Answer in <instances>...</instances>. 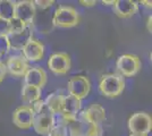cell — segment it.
<instances>
[{
	"instance_id": "20",
	"label": "cell",
	"mask_w": 152,
	"mask_h": 136,
	"mask_svg": "<svg viewBox=\"0 0 152 136\" xmlns=\"http://www.w3.org/2000/svg\"><path fill=\"white\" fill-rule=\"evenodd\" d=\"M78 117L82 119L83 123H84V135L83 136H102L103 135V129H102L101 125H96V124L90 123L89 120H86L81 113H78Z\"/></svg>"
},
{
	"instance_id": "19",
	"label": "cell",
	"mask_w": 152,
	"mask_h": 136,
	"mask_svg": "<svg viewBox=\"0 0 152 136\" xmlns=\"http://www.w3.org/2000/svg\"><path fill=\"white\" fill-rule=\"evenodd\" d=\"M14 13H15V1L0 0V18L10 20L14 18Z\"/></svg>"
},
{
	"instance_id": "10",
	"label": "cell",
	"mask_w": 152,
	"mask_h": 136,
	"mask_svg": "<svg viewBox=\"0 0 152 136\" xmlns=\"http://www.w3.org/2000/svg\"><path fill=\"white\" fill-rule=\"evenodd\" d=\"M22 51V56L25 58V60L28 63H34V61H39L43 58L45 56V47L41 42H39L37 40L32 39L26 43Z\"/></svg>"
},
{
	"instance_id": "1",
	"label": "cell",
	"mask_w": 152,
	"mask_h": 136,
	"mask_svg": "<svg viewBox=\"0 0 152 136\" xmlns=\"http://www.w3.org/2000/svg\"><path fill=\"white\" fill-rule=\"evenodd\" d=\"M34 112L33 117V129L39 135H48V133L55 125V115L45 105L43 100H40L32 105Z\"/></svg>"
},
{
	"instance_id": "8",
	"label": "cell",
	"mask_w": 152,
	"mask_h": 136,
	"mask_svg": "<svg viewBox=\"0 0 152 136\" xmlns=\"http://www.w3.org/2000/svg\"><path fill=\"white\" fill-rule=\"evenodd\" d=\"M70 57L66 52H56L48 59V67L56 75H65L70 69Z\"/></svg>"
},
{
	"instance_id": "15",
	"label": "cell",
	"mask_w": 152,
	"mask_h": 136,
	"mask_svg": "<svg viewBox=\"0 0 152 136\" xmlns=\"http://www.w3.org/2000/svg\"><path fill=\"white\" fill-rule=\"evenodd\" d=\"M86 120H89L90 123L96 124V125H101L106 120V110L99 103H93L90 107H88L85 110L80 112Z\"/></svg>"
},
{
	"instance_id": "4",
	"label": "cell",
	"mask_w": 152,
	"mask_h": 136,
	"mask_svg": "<svg viewBox=\"0 0 152 136\" xmlns=\"http://www.w3.org/2000/svg\"><path fill=\"white\" fill-rule=\"evenodd\" d=\"M128 129L131 134L148 135L152 129V118L149 113L139 111L128 118Z\"/></svg>"
},
{
	"instance_id": "26",
	"label": "cell",
	"mask_w": 152,
	"mask_h": 136,
	"mask_svg": "<svg viewBox=\"0 0 152 136\" xmlns=\"http://www.w3.org/2000/svg\"><path fill=\"white\" fill-rule=\"evenodd\" d=\"M6 74H7V71H6V66L5 64H2L1 61H0V83L5 79L6 77Z\"/></svg>"
},
{
	"instance_id": "29",
	"label": "cell",
	"mask_w": 152,
	"mask_h": 136,
	"mask_svg": "<svg viewBox=\"0 0 152 136\" xmlns=\"http://www.w3.org/2000/svg\"><path fill=\"white\" fill-rule=\"evenodd\" d=\"M139 4H141V5H143V6L148 7V8H151V6H152L151 1H145V0H141V1H139Z\"/></svg>"
},
{
	"instance_id": "24",
	"label": "cell",
	"mask_w": 152,
	"mask_h": 136,
	"mask_svg": "<svg viewBox=\"0 0 152 136\" xmlns=\"http://www.w3.org/2000/svg\"><path fill=\"white\" fill-rule=\"evenodd\" d=\"M35 7H39L41 10H45V9H49L51 6H53L55 1L53 0H38V1H34Z\"/></svg>"
},
{
	"instance_id": "13",
	"label": "cell",
	"mask_w": 152,
	"mask_h": 136,
	"mask_svg": "<svg viewBox=\"0 0 152 136\" xmlns=\"http://www.w3.org/2000/svg\"><path fill=\"white\" fill-rule=\"evenodd\" d=\"M81 100L76 99L73 95H65L64 97V103H63V109L60 115L63 117H65L66 119H75L77 118L78 113L81 112Z\"/></svg>"
},
{
	"instance_id": "14",
	"label": "cell",
	"mask_w": 152,
	"mask_h": 136,
	"mask_svg": "<svg viewBox=\"0 0 152 136\" xmlns=\"http://www.w3.org/2000/svg\"><path fill=\"white\" fill-rule=\"evenodd\" d=\"M139 9L137 2L133 0H117L114 4V10L116 15L121 18H129Z\"/></svg>"
},
{
	"instance_id": "30",
	"label": "cell",
	"mask_w": 152,
	"mask_h": 136,
	"mask_svg": "<svg viewBox=\"0 0 152 136\" xmlns=\"http://www.w3.org/2000/svg\"><path fill=\"white\" fill-rule=\"evenodd\" d=\"M102 4H103V5H106V6H110V5H113V6H114L115 1H114V0H111V1H107V0H102Z\"/></svg>"
},
{
	"instance_id": "25",
	"label": "cell",
	"mask_w": 152,
	"mask_h": 136,
	"mask_svg": "<svg viewBox=\"0 0 152 136\" xmlns=\"http://www.w3.org/2000/svg\"><path fill=\"white\" fill-rule=\"evenodd\" d=\"M9 20L0 18V35H9Z\"/></svg>"
},
{
	"instance_id": "16",
	"label": "cell",
	"mask_w": 152,
	"mask_h": 136,
	"mask_svg": "<svg viewBox=\"0 0 152 136\" xmlns=\"http://www.w3.org/2000/svg\"><path fill=\"white\" fill-rule=\"evenodd\" d=\"M8 39L10 42V48L13 50H22L23 47L33 39V33H32L31 26H27L22 32L16 33V34H9Z\"/></svg>"
},
{
	"instance_id": "7",
	"label": "cell",
	"mask_w": 152,
	"mask_h": 136,
	"mask_svg": "<svg viewBox=\"0 0 152 136\" xmlns=\"http://www.w3.org/2000/svg\"><path fill=\"white\" fill-rule=\"evenodd\" d=\"M67 90L70 95L82 101V99L89 95L91 91V82L86 76L83 75L73 76L67 83Z\"/></svg>"
},
{
	"instance_id": "6",
	"label": "cell",
	"mask_w": 152,
	"mask_h": 136,
	"mask_svg": "<svg viewBox=\"0 0 152 136\" xmlns=\"http://www.w3.org/2000/svg\"><path fill=\"white\" fill-rule=\"evenodd\" d=\"M37 15V7L34 1L23 0L15 2V13L14 17L22 20L26 26H32Z\"/></svg>"
},
{
	"instance_id": "22",
	"label": "cell",
	"mask_w": 152,
	"mask_h": 136,
	"mask_svg": "<svg viewBox=\"0 0 152 136\" xmlns=\"http://www.w3.org/2000/svg\"><path fill=\"white\" fill-rule=\"evenodd\" d=\"M47 136H68V132L65 125L55 124Z\"/></svg>"
},
{
	"instance_id": "3",
	"label": "cell",
	"mask_w": 152,
	"mask_h": 136,
	"mask_svg": "<svg viewBox=\"0 0 152 136\" xmlns=\"http://www.w3.org/2000/svg\"><path fill=\"white\" fill-rule=\"evenodd\" d=\"M80 22V15L74 7L59 6L56 9L52 18V24L57 27L68 28L74 27Z\"/></svg>"
},
{
	"instance_id": "28",
	"label": "cell",
	"mask_w": 152,
	"mask_h": 136,
	"mask_svg": "<svg viewBox=\"0 0 152 136\" xmlns=\"http://www.w3.org/2000/svg\"><path fill=\"white\" fill-rule=\"evenodd\" d=\"M151 22H152V17H151V15L148 17V20H146V28H148V32L149 33H151L152 32V27H151Z\"/></svg>"
},
{
	"instance_id": "2",
	"label": "cell",
	"mask_w": 152,
	"mask_h": 136,
	"mask_svg": "<svg viewBox=\"0 0 152 136\" xmlns=\"http://www.w3.org/2000/svg\"><path fill=\"white\" fill-rule=\"evenodd\" d=\"M125 89L124 77L119 74H106L102 75L99 82V91L107 97H119Z\"/></svg>"
},
{
	"instance_id": "23",
	"label": "cell",
	"mask_w": 152,
	"mask_h": 136,
	"mask_svg": "<svg viewBox=\"0 0 152 136\" xmlns=\"http://www.w3.org/2000/svg\"><path fill=\"white\" fill-rule=\"evenodd\" d=\"M12 50L8 35H0V56H4Z\"/></svg>"
},
{
	"instance_id": "31",
	"label": "cell",
	"mask_w": 152,
	"mask_h": 136,
	"mask_svg": "<svg viewBox=\"0 0 152 136\" xmlns=\"http://www.w3.org/2000/svg\"><path fill=\"white\" fill-rule=\"evenodd\" d=\"M129 136H148V135H139V134H131Z\"/></svg>"
},
{
	"instance_id": "18",
	"label": "cell",
	"mask_w": 152,
	"mask_h": 136,
	"mask_svg": "<svg viewBox=\"0 0 152 136\" xmlns=\"http://www.w3.org/2000/svg\"><path fill=\"white\" fill-rule=\"evenodd\" d=\"M64 97H65V95L61 92H53V93L49 94L45 100V105L50 109L53 115H59L61 112Z\"/></svg>"
},
{
	"instance_id": "12",
	"label": "cell",
	"mask_w": 152,
	"mask_h": 136,
	"mask_svg": "<svg viewBox=\"0 0 152 136\" xmlns=\"http://www.w3.org/2000/svg\"><path fill=\"white\" fill-rule=\"evenodd\" d=\"M47 83V73L41 67H30L24 75V85L42 89Z\"/></svg>"
},
{
	"instance_id": "21",
	"label": "cell",
	"mask_w": 152,
	"mask_h": 136,
	"mask_svg": "<svg viewBox=\"0 0 152 136\" xmlns=\"http://www.w3.org/2000/svg\"><path fill=\"white\" fill-rule=\"evenodd\" d=\"M26 27H27V26H26L22 20H17V18H15V17L9 20V30H10L9 34H16V33L22 32Z\"/></svg>"
},
{
	"instance_id": "5",
	"label": "cell",
	"mask_w": 152,
	"mask_h": 136,
	"mask_svg": "<svg viewBox=\"0 0 152 136\" xmlns=\"http://www.w3.org/2000/svg\"><path fill=\"white\" fill-rule=\"evenodd\" d=\"M116 67H117V71H119L121 76L132 77L139 73L141 68V60L135 55L126 53L117 59Z\"/></svg>"
},
{
	"instance_id": "17",
	"label": "cell",
	"mask_w": 152,
	"mask_h": 136,
	"mask_svg": "<svg viewBox=\"0 0 152 136\" xmlns=\"http://www.w3.org/2000/svg\"><path fill=\"white\" fill-rule=\"evenodd\" d=\"M22 100L25 105L32 107L41 100V89L31 85H24L22 89Z\"/></svg>"
},
{
	"instance_id": "9",
	"label": "cell",
	"mask_w": 152,
	"mask_h": 136,
	"mask_svg": "<svg viewBox=\"0 0 152 136\" xmlns=\"http://www.w3.org/2000/svg\"><path fill=\"white\" fill-rule=\"evenodd\" d=\"M34 112L32 107L22 105L18 107L13 113V123L20 129H30L33 125Z\"/></svg>"
},
{
	"instance_id": "27",
	"label": "cell",
	"mask_w": 152,
	"mask_h": 136,
	"mask_svg": "<svg viewBox=\"0 0 152 136\" xmlns=\"http://www.w3.org/2000/svg\"><path fill=\"white\" fill-rule=\"evenodd\" d=\"M80 4L85 7H93L96 5V1H94V0H91V1H89V0H88V1H86V0H81Z\"/></svg>"
},
{
	"instance_id": "11",
	"label": "cell",
	"mask_w": 152,
	"mask_h": 136,
	"mask_svg": "<svg viewBox=\"0 0 152 136\" xmlns=\"http://www.w3.org/2000/svg\"><path fill=\"white\" fill-rule=\"evenodd\" d=\"M6 71L15 77H24L25 73L30 68L28 63L22 55L17 56H10L7 59L6 63Z\"/></svg>"
}]
</instances>
